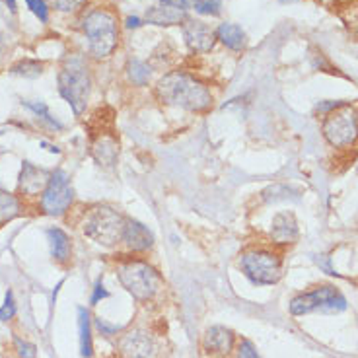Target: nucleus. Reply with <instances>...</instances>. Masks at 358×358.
Returning <instances> with one entry per match:
<instances>
[{
  "label": "nucleus",
  "mask_w": 358,
  "mask_h": 358,
  "mask_svg": "<svg viewBox=\"0 0 358 358\" xmlns=\"http://www.w3.org/2000/svg\"><path fill=\"white\" fill-rule=\"evenodd\" d=\"M125 220L127 218L119 215L115 208L99 205L94 206L88 215H86L84 224H82V230H84V234L88 236L90 240L111 248V245L121 242Z\"/></svg>",
  "instance_id": "nucleus-6"
},
{
  "label": "nucleus",
  "mask_w": 358,
  "mask_h": 358,
  "mask_svg": "<svg viewBox=\"0 0 358 358\" xmlns=\"http://www.w3.org/2000/svg\"><path fill=\"white\" fill-rule=\"evenodd\" d=\"M47 238H49V245H51V255L57 263H69L72 255V245L69 234L61 230V228H49L47 230Z\"/></svg>",
  "instance_id": "nucleus-16"
},
{
  "label": "nucleus",
  "mask_w": 358,
  "mask_h": 358,
  "mask_svg": "<svg viewBox=\"0 0 358 358\" xmlns=\"http://www.w3.org/2000/svg\"><path fill=\"white\" fill-rule=\"evenodd\" d=\"M82 31L88 37L90 53L96 59H106L115 51L119 29L113 14L106 10H94L82 22Z\"/></svg>",
  "instance_id": "nucleus-5"
},
{
  "label": "nucleus",
  "mask_w": 358,
  "mask_h": 358,
  "mask_svg": "<svg viewBox=\"0 0 358 358\" xmlns=\"http://www.w3.org/2000/svg\"><path fill=\"white\" fill-rule=\"evenodd\" d=\"M74 201V189L71 185V179L63 170H57L51 173L47 187L41 193V208L45 215L61 216L69 210V206Z\"/></svg>",
  "instance_id": "nucleus-9"
},
{
  "label": "nucleus",
  "mask_w": 358,
  "mask_h": 358,
  "mask_svg": "<svg viewBox=\"0 0 358 358\" xmlns=\"http://www.w3.org/2000/svg\"><path fill=\"white\" fill-rule=\"evenodd\" d=\"M14 315H16V302H14L12 290H8L6 298H4V304L0 306V322H10Z\"/></svg>",
  "instance_id": "nucleus-26"
},
{
  "label": "nucleus",
  "mask_w": 358,
  "mask_h": 358,
  "mask_svg": "<svg viewBox=\"0 0 358 358\" xmlns=\"http://www.w3.org/2000/svg\"><path fill=\"white\" fill-rule=\"evenodd\" d=\"M129 78H131L133 84H136V86L148 84V80H150V69H148V64H144L143 61H138V59L131 61V63H129Z\"/></svg>",
  "instance_id": "nucleus-23"
},
{
  "label": "nucleus",
  "mask_w": 358,
  "mask_h": 358,
  "mask_svg": "<svg viewBox=\"0 0 358 358\" xmlns=\"http://www.w3.org/2000/svg\"><path fill=\"white\" fill-rule=\"evenodd\" d=\"M20 210H22V206H20L18 199L8 191L0 189V224L14 220L20 215Z\"/></svg>",
  "instance_id": "nucleus-21"
},
{
  "label": "nucleus",
  "mask_w": 358,
  "mask_h": 358,
  "mask_svg": "<svg viewBox=\"0 0 358 358\" xmlns=\"http://www.w3.org/2000/svg\"><path fill=\"white\" fill-rule=\"evenodd\" d=\"M164 6H171V8H178V10H189V8H195V4H197V0H160Z\"/></svg>",
  "instance_id": "nucleus-32"
},
{
  "label": "nucleus",
  "mask_w": 358,
  "mask_h": 358,
  "mask_svg": "<svg viewBox=\"0 0 358 358\" xmlns=\"http://www.w3.org/2000/svg\"><path fill=\"white\" fill-rule=\"evenodd\" d=\"M240 267L253 285H277L282 277V257L268 248H248L240 255Z\"/></svg>",
  "instance_id": "nucleus-4"
},
{
  "label": "nucleus",
  "mask_w": 358,
  "mask_h": 358,
  "mask_svg": "<svg viewBox=\"0 0 358 358\" xmlns=\"http://www.w3.org/2000/svg\"><path fill=\"white\" fill-rule=\"evenodd\" d=\"M90 72L88 64L80 55L64 57L59 71V94L71 106L74 115H82L90 98Z\"/></svg>",
  "instance_id": "nucleus-2"
},
{
  "label": "nucleus",
  "mask_w": 358,
  "mask_h": 358,
  "mask_svg": "<svg viewBox=\"0 0 358 358\" xmlns=\"http://www.w3.org/2000/svg\"><path fill=\"white\" fill-rule=\"evenodd\" d=\"M0 134H2V131H0Z\"/></svg>",
  "instance_id": "nucleus-37"
},
{
  "label": "nucleus",
  "mask_w": 358,
  "mask_h": 358,
  "mask_svg": "<svg viewBox=\"0 0 358 358\" xmlns=\"http://www.w3.org/2000/svg\"><path fill=\"white\" fill-rule=\"evenodd\" d=\"M96 327H98L99 331H101V335H106V337H109V335H115V333L121 331V327H119V325H109V323L103 322L101 317H96Z\"/></svg>",
  "instance_id": "nucleus-33"
},
{
  "label": "nucleus",
  "mask_w": 358,
  "mask_h": 358,
  "mask_svg": "<svg viewBox=\"0 0 358 358\" xmlns=\"http://www.w3.org/2000/svg\"><path fill=\"white\" fill-rule=\"evenodd\" d=\"M108 296L109 292L106 290V287H103V280L98 278V280H96V285H94V292H92V298H90V304L96 306L99 300H103V298H108Z\"/></svg>",
  "instance_id": "nucleus-31"
},
{
  "label": "nucleus",
  "mask_w": 358,
  "mask_h": 358,
  "mask_svg": "<svg viewBox=\"0 0 358 358\" xmlns=\"http://www.w3.org/2000/svg\"><path fill=\"white\" fill-rule=\"evenodd\" d=\"M14 343H16V350H18V355L22 358H36L37 357L36 345H31V343H27V341L20 339V337H16V339H14Z\"/></svg>",
  "instance_id": "nucleus-29"
},
{
  "label": "nucleus",
  "mask_w": 358,
  "mask_h": 358,
  "mask_svg": "<svg viewBox=\"0 0 358 358\" xmlns=\"http://www.w3.org/2000/svg\"><path fill=\"white\" fill-rule=\"evenodd\" d=\"M12 72L18 74V76H24V78H37L43 74V63L39 61H31V59H24L12 66Z\"/></svg>",
  "instance_id": "nucleus-22"
},
{
  "label": "nucleus",
  "mask_w": 358,
  "mask_h": 358,
  "mask_svg": "<svg viewBox=\"0 0 358 358\" xmlns=\"http://www.w3.org/2000/svg\"><path fill=\"white\" fill-rule=\"evenodd\" d=\"M280 2H285V4H288V2H294V0H280Z\"/></svg>",
  "instance_id": "nucleus-36"
},
{
  "label": "nucleus",
  "mask_w": 358,
  "mask_h": 358,
  "mask_svg": "<svg viewBox=\"0 0 358 358\" xmlns=\"http://www.w3.org/2000/svg\"><path fill=\"white\" fill-rule=\"evenodd\" d=\"M78 331H80V355L84 358H92L94 355L92 323H90V312L86 308H78Z\"/></svg>",
  "instance_id": "nucleus-20"
},
{
  "label": "nucleus",
  "mask_w": 358,
  "mask_h": 358,
  "mask_svg": "<svg viewBox=\"0 0 358 358\" xmlns=\"http://www.w3.org/2000/svg\"><path fill=\"white\" fill-rule=\"evenodd\" d=\"M216 39L232 51H242L243 45H245V34H243L242 27L236 26V24H228V22L218 26Z\"/></svg>",
  "instance_id": "nucleus-19"
},
{
  "label": "nucleus",
  "mask_w": 358,
  "mask_h": 358,
  "mask_svg": "<svg viewBox=\"0 0 358 358\" xmlns=\"http://www.w3.org/2000/svg\"><path fill=\"white\" fill-rule=\"evenodd\" d=\"M119 349L125 358H154L156 345L146 331H129L119 341Z\"/></svg>",
  "instance_id": "nucleus-11"
},
{
  "label": "nucleus",
  "mask_w": 358,
  "mask_h": 358,
  "mask_svg": "<svg viewBox=\"0 0 358 358\" xmlns=\"http://www.w3.org/2000/svg\"><path fill=\"white\" fill-rule=\"evenodd\" d=\"M47 4H51L59 12H76L84 4V0H47Z\"/></svg>",
  "instance_id": "nucleus-28"
},
{
  "label": "nucleus",
  "mask_w": 358,
  "mask_h": 358,
  "mask_svg": "<svg viewBox=\"0 0 358 358\" xmlns=\"http://www.w3.org/2000/svg\"><path fill=\"white\" fill-rule=\"evenodd\" d=\"M323 136L335 148H347L358 141V111L349 103H341L325 115Z\"/></svg>",
  "instance_id": "nucleus-7"
},
{
  "label": "nucleus",
  "mask_w": 358,
  "mask_h": 358,
  "mask_svg": "<svg viewBox=\"0 0 358 358\" xmlns=\"http://www.w3.org/2000/svg\"><path fill=\"white\" fill-rule=\"evenodd\" d=\"M271 240L277 245H290L298 240V224L292 213H278L271 224Z\"/></svg>",
  "instance_id": "nucleus-14"
},
{
  "label": "nucleus",
  "mask_w": 358,
  "mask_h": 358,
  "mask_svg": "<svg viewBox=\"0 0 358 358\" xmlns=\"http://www.w3.org/2000/svg\"><path fill=\"white\" fill-rule=\"evenodd\" d=\"M183 39L191 51L197 53H208L216 41V31L206 26L201 20H185L183 24Z\"/></svg>",
  "instance_id": "nucleus-10"
},
{
  "label": "nucleus",
  "mask_w": 358,
  "mask_h": 358,
  "mask_svg": "<svg viewBox=\"0 0 358 358\" xmlns=\"http://www.w3.org/2000/svg\"><path fill=\"white\" fill-rule=\"evenodd\" d=\"M203 349L210 355H228L234 349V333L226 327H210L203 337Z\"/></svg>",
  "instance_id": "nucleus-15"
},
{
  "label": "nucleus",
  "mask_w": 358,
  "mask_h": 358,
  "mask_svg": "<svg viewBox=\"0 0 358 358\" xmlns=\"http://www.w3.org/2000/svg\"><path fill=\"white\" fill-rule=\"evenodd\" d=\"M24 106H26L27 109H31L36 115H39L41 119H43L45 123L49 127H53V129H63V125L55 119L53 115H51V111H49V108L45 106L43 101H24Z\"/></svg>",
  "instance_id": "nucleus-24"
},
{
  "label": "nucleus",
  "mask_w": 358,
  "mask_h": 358,
  "mask_svg": "<svg viewBox=\"0 0 358 358\" xmlns=\"http://www.w3.org/2000/svg\"><path fill=\"white\" fill-rule=\"evenodd\" d=\"M238 358H259L257 350L253 347L251 341L243 339L240 345H238Z\"/></svg>",
  "instance_id": "nucleus-30"
},
{
  "label": "nucleus",
  "mask_w": 358,
  "mask_h": 358,
  "mask_svg": "<svg viewBox=\"0 0 358 358\" xmlns=\"http://www.w3.org/2000/svg\"><path fill=\"white\" fill-rule=\"evenodd\" d=\"M26 4L27 8L31 10L41 22L49 20V4H47V0H26Z\"/></svg>",
  "instance_id": "nucleus-27"
},
{
  "label": "nucleus",
  "mask_w": 358,
  "mask_h": 358,
  "mask_svg": "<svg viewBox=\"0 0 358 358\" xmlns=\"http://www.w3.org/2000/svg\"><path fill=\"white\" fill-rule=\"evenodd\" d=\"M127 27H129V29H131V27H141V18H136V16H129V18H127Z\"/></svg>",
  "instance_id": "nucleus-34"
},
{
  "label": "nucleus",
  "mask_w": 358,
  "mask_h": 358,
  "mask_svg": "<svg viewBox=\"0 0 358 358\" xmlns=\"http://www.w3.org/2000/svg\"><path fill=\"white\" fill-rule=\"evenodd\" d=\"M220 8H222L220 0H197V4H195V10L205 16H218Z\"/></svg>",
  "instance_id": "nucleus-25"
},
{
  "label": "nucleus",
  "mask_w": 358,
  "mask_h": 358,
  "mask_svg": "<svg viewBox=\"0 0 358 358\" xmlns=\"http://www.w3.org/2000/svg\"><path fill=\"white\" fill-rule=\"evenodd\" d=\"M4 4L8 6V10L14 14L16 12V0H4Z\"/></svg>",
  "instance_id": "nucleus-35"
},
{
  "label": "nucleus",
  "mask_w": 358,
  "mask_h": 358,
  "mask_svg": "<svg viewBox=\"0 0 358 358\" xmlns=\"http://www.w3.org/2000/svg\"><path fill=\"white\" fill-rule=\"evenodd\" d=\"M146 20L154 24V26H176V24H183L185 22V12L171 6H154L146 12Z\"/></svg>",
  "instance_id": "nucleus-18"
},
{
  "label": "nucleus",
  "mask_w": 358,
  "mask_h": 358,
  "mask_svg": "<svg viewBox=\"0 0 358 358\" xmlns=\"http://www.w3.org/2000/svg\"><path fill=\"white\" fill-rule=\"evenodd\" d=\"M92 154H94V158L99 166L111 168L117 162V156H119V144L113 136H99L96 144L92 146Z\"/></svg>",
  "instance_id": "nucleus-17"
},
{
  "label": "nucleus",
  "mask_w": 358,
  "mask_h": 358,
  "mask_svg": "<svg viewBox=\"0 0 358 358\" xmlns=\"http://www.w3.org/2000/svg\"><path fill=\"white\" fill-rule=\"evenodd\" d=\"M154 92L162 103L171 106V108H181L187 111H206L213 106L210 90L187 72H168L158 80Z\"/></svg>",
  "instance_id": "nucleus-1"
},
{
  "label": "nucleus",
  "mask_w": 358,
  "mask_h": 358,
  "mask_svg": "<svg viewBox=\"0 0 358 358\" xmlns=\"http://www.w3.org/2000/svg\"><path fill=\"white\" fill-rule=\"evenodd\" d=\"M117 277L121 287L125 288L134 300H152L162 287L158 271L143 259H127L117 267Z\"/></svg>",
  "instance_id": "nucleus-3"
},
{
  "label": "nucleus",
  "mask_w": 358,
  "mask_h": 358,
  "mask_svg": "<svg viewBox=\"0 0 358 358\" xmlns=\"http://www.w3.org/2000/svg\"><path fill=\"white\" fill-rule=\"evenodd\" d=\"M49 178H51L49 171L37 168L31 162H24L22 173H20V191H22L24 195H27V197L39 195V193H43L45 187H47Z\"/></svg>",
  "instance_id": "nucleus-13"
},
{
  "label": "nucleus",
  "mask_w": 358,
  "mask_h": 358,
  "mask_svg": "<svg viewBox=\"0 0 358 358\" xmlns=\"http://www.w3.org/2000/svg\"><path fill=\"white\" fill-rule=\"evenodd\" d=\"M347 308V300L333 287H317L312 292L298 294L290 302L292 315H306L310 312H343Z\"/></svg>",
  "instance_id": "nucleus-8"
},
{
  "label": "nucleus",
  "mask_w": 358,
  "mask_h": 358,
  "mask_svg": "<svg viewBox=\"0 0 358 358\" xmlns=\"http://www.w3.org/2000/svg\"><path fill=\"white\" fill-rule=\"evenodd\" d=\"M121 242L125 243L129 251L143 253V251H148L154 245V236L143 222L133 220V218H127Z\"/></svg>",
  "instance_id": "nucleus-12"
}]
</instances>
